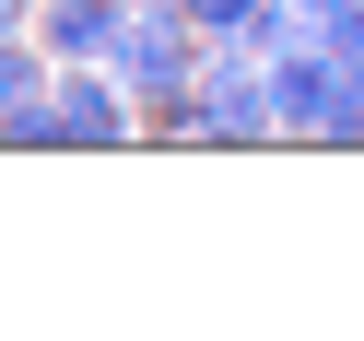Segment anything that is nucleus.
I'll use <instances>...</instances> for the list:
<instances>
[{
	"instance_id": "1",
	"label": "nucleus",
	"mask_w": 364,
	"mask_h": 341,
	"mask_svg": "<svg viewBox=\"0 0 364 341\" xmlns=\"http://www.w3.org/2000/svg\"><path fill=\"white\" fill-rule=\"evenodd\" d=\"M200 48H212V36H200L176 0H141V12H129V36H118V59H106V71H118L129 106H141V142H153L165 118H188V95H200Z\"/></svg>"
},
{
	"instance_id": "2",
	"label": "nucleus",
	"mask_w": 364,
	"mask_h": 341,
	"mask_svg": "<svg viewBox=\"0 0 364 341\" xmlns=\"http://www.w3.org/2000/svg\"><path fill=\"white\" fill-rule=\"evenodd\" d=\"M200 142L212 153H259V142H282V118H270V59L247 48V36H212L200 48Z\"/></svg>"
},
{
	"instance_id": "3",
	"label": "nucleus",
	"mask_w": 364,
	"mask_h": 341,
	"mask_svg": "<svg viewBox=\"0 0 364 341\" xmlns=\"http://www.w3.org/2000/svg\"><path fill=\"white\" fill-rule=\"evenodd\" d=\"M341 95H353V71H341V48H329V36H317V48H282V59H270V118H282V142H317V153H329Z\"/></svg>"
},
{
	"instance_id": "4",
	"label": "nucleus",
	"mask_w": 364,
	"mask_h": 341,
	"mask_svg": "<svg viewBox=\"0 0 364 341\" xmlns=\"http://www.w3.org/2000/svg\"><path fill=\"white\" fill-rule=\"evenodd\" d=\"M48 106H59V130H71V153H129L141 142V106H129V83L106 71V59H59Z\"/></svg>"
},
{
	"instance_id": "5",
	"label": "nucleus",
	"mask_w": 364,
	"mask_h": 341,
	"mask_svg": "<svg viewBox=\"0 0 364 341\" xmlns=\"http://www.w3.org/2000/svg\"><path fill=\"white\" fill-rule=\"evenodd\" d=\"M129 0H36V48L48 59H118Z\"/></svg>"
},
{
	"instance_id": "6",
	"label": "nucleus",
	"mask_w": 364,
	"mask_h": 341,
	"mask_svg": "<svg viewBox=\"0 0 364 341\" xmlns=\"http://www.w3.org/2000/svg\"><path fill=\"white\" fill-rule=\"evenodd\" d=\"M48 83H59V59L36 48V24H24V36H0V118H12V106H36Z\"/></svg>"
},
{
	"instance_id": "7",
	"label": "nucleus",
	"mask_w": 364,
	"mask_h": 341,
	"mask_svg": "<svg viewBox=\"0 0 364 341\" xmlns=\"http://www.w3.org/2000/svg\"><path fill=\"white\" fill-rule=\"evenodd\" d=\"M0 153H71L59 106H48V95H36V106H12V118H0Z\"/></svg>"
},
{
	"instance_id": "8",
	"label": "nucleus",
	"mask_w": 364,
	"mask_h": 341,
	"mask_svg": "<svg viewBox=\"0 0 364 341\" xmlns=\"http://www.w3.org/2000/svg\"><path fill=\"white\" fill-rule=\"evenodd\" d=\"M176 12H188L200 36H247V24H259V0H176Z\"/></svg>"
},
{
	"instance_id": "9",
	"label": "nucleus",
	"mask_w": 364,
	"mask_h": 341,
	"mask_svg": "<svg viewBox=\"0 0 364 341\" xmlns=\"http://www.w3.org/2000/svg\"><path fill=\"white\" fill-rule=\"evenodd\" d=\"M24 24H36V0H0V36H24Z\"/></svg>"
},
{
	"instance_id": "10",
	"label": "nucleus",
	"mask_w": 364,
	"mask_h": 341,
	"mask_svg": "<svg viewBox=\"0 0 364 341\" xmlns=\"http://www.w3.org/2000/svg\"><path fill=\"white\" fill-rule=\"evenodd\" d=\"M129 12H141V0H129Z\"/></svg>"
}]
</instances>
